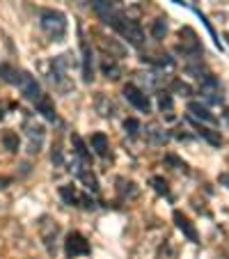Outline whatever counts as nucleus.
<instances>
[{"label":"nucleus","instance_id":"obj_25","mask_svg":"<svg viewBox=\"0 0 229 259\" xmlns=\"http://www.w3.org/2000/svg\"><path fill=\"white\" fill-rule=\"evenodd\" d=\"M34 108H37V113L44 115V119H49V122H58V110H55L53 99H51L49 94H44L39 101L34 103Z\"/></svg>","mask_w":229,"mask_h":259},{"label":"nucleus","instance_id":"obj_20","mask_svg":"<svg viewBox=\"0 0 229 259\" xmlns=\"http://www.w3.org/2000/svg\"><path fill=\"white\" fill-rule=\"evenodd\" d=\"M142 131H145V138H147V142H149V145L163 147L167 140H170V133H167L161 124H147Z\"/></svg>","mask_w":229,"mask_h":259},{"label":"nucleus","instance_id":"obj_10","mask_svg":"<svg viewBox=\"0 0 229 259\" xmlns=\"http://www.w3.org/2000/svg\"><path fill=\"white\" fill-rule=\"evenodd\" d=\"M64 254H67V259L89 257L92 254V245H89V241L80 232H69L64 236Z\"/></svg>","mask_w":229,"mask_h":259},{"label":"nucleus","instance_id":"obj_37","mask_svg":"<svg viewBox=\"0 0 229 259\" xmlns=\"http://www.w3.org/2000/svg\"><path fill=\"white\" fill-rule=\"evenodd\" d=\"M224 119H227V122H229V108H227V110H224Z\"/></svg>","mask_w":229,"mask_h":259},{"label":"nucleus","instance_id":"obj_12","mask_svg":"<svg viewBox=\"0 0 229 259\" xmlns=\"http://www.w3.org/2000/svg\"><path fill=\"white\" fill-rule=\"evenodd\" d=\"M124 99H126V101L131 103L135 110H140V113H151V101H149V97H147L145 90L138 88L135 83L124 85Z\"/></svg>","mask_w":229,"mask_h":259},{"label":"nucleus","instance_id":"obj_21","mask_svg":"<svg viewBox=\"0 0 229 259\" xmlns=\"http://www.w3.org/2000/svg\"><path fill=\"white\" fill-rule=\"evenodd\" d=\"M186 119H188V122L197 128V133H200V138H204V140L209 142L211 147H220V145H222V136H220L218 131H213V128L204 126V124H202V122H197V119H193V117H190V115H188V117H186Z\"/></svg>","mask_w":229,"mask_h":259},{"label":"nucleus","instance_id":"obj_27","mask_svg":"<svg viewBox=\"0 0 229 259\" xmlns=\"http://www.w3.org/2000/svg\"><path fill=\"white\" fill-rule=\"evenodd\" d=\"M0 142H3V147H5L7 152H12V154H16V152H19V147H21L19 133H14V131H3Z\"/></svg>","mask_w":229,"mask_h":259},{"label":"nucleus","instance_id":"obj_19","mask_svg":"<svg viewBox=\"0 0 229 259\" xmlns=\"http://www.w3.org/2000/svg\"><path fill=\"white\" fill-rule=\"evenodd\" d=\"M94 108H97V113L101 115V117H115V115H117V106H115V101H112L106 92L94 94Z\"/></svg>","mask_w":229,"mask_h":259},{"label":"nucleus","instance_id":"obj_7","mask_svg":"<svg viewBox=\"0 0 229 259\" xmlns=\"http://www.w3.org/2000/svg\"><path fill=\"white\" fill-rule=\"evenodd\" d=\"M200 97L204 99L211 106H222L224 103V92H222V83L220 78H215L213 73H206L204 78L200 80Z\"/></svg>","mask_w":229,"mask_h":259},{"label":"nucleus","instance_id":"obj_1","mask_svg":"<svg viewBox=\"0 0 229 259\" xmlns=\"http://www.w3.org/2000/svg\"><path fill=\"white\" fill-rule=\"evenodd\" d=\"M0 76H3V80H7L10 85L19 88L21 94H23L28 101L37 103L41 97H44L37 78H34L30 71H25V69H16V67H12V64H0Z\"/></svg>","mask_w":229,"mask_h":259},{"label":"nucleus","instance_id":"obj_14","mask_svg":"<svg viewBox=\"0 0 229 259\" xmlns=\"http://www.w3.org/2000/svg\"><path fill=\"white\" fill-rule=\"evenodd\" d=\"M101 73L106 76L108 80H119L124 73L122 62L117 60V55H110V53H103L101 55Z\"/></svg>","mask_w":229,"mask_h":259},{"label":"nucleus","instance_id":"obj_35","mask_svg":"<svg viewBox=\"0 0 229 259\" xmlns=\"http://www.w3.org/2000/svg\"><path fill=\"white\" fill-rule=\"evenodd\" d=\"M7 184H12L10 177H0V188H7Z\"/></svg>","mask_w":229,"mask_h":259},{"label":"nucleus","instance_id":"obj_38","mask_svg":"<svg viewBox=\"0 0 229 259\" xmlns=\"http://www.w3.org/2000/svg\"><path fill=\"white\" fill-rule=\"evenodd\" d=\"M172 3H176V5H184V0H172Z\"/></svg>","mask_w":229,"mask_h":259},{"label":"nucleus","instance_id":"obj_39","mask_svg":"<svg viewBox=\"0 0 229 259\" xmlns=\"http://www.w3.org/2000/svg\"><path fill=\"white\" fill-rule=\"evenodd\" d=\"M227 39H229V34H227Z\"/></svg>","mask_w":229,"mask_h":259},{"label":"nucleus","instance_id":"obj_11","mask_svg":"<svg viewBox=\"0 0 229 259\" xmlns=\"http://www.w3.org/2000/svg\"><path fill=\"white\" fill-rule=\"evenodd\" d=\"M71 172L76 175V179H78L89 193H99V179H97V175L92 172V167H89L87 163L78 161V158L73 156V161H71Z\"/></svg>","mask_w":229,"mask_h":259},{"label":"nucleus","instance_id":"obj_16","mask_svg":"<svg viewBox=\"0 0 229 259\" xmlns=\"http://www.w3.org/2000/svg\"><path fill=\"white\" fill-rule=\"evenodd\" d=\"M172 218H174V225L179 227V232L186 236V239L193 241V243H200V234H197V227L190 223L188 215L181 213V211H174V213H172Z\"/></svg>","mask_w":229,"mask_h":259},{"label":"nucleus","instance_id":"obj_28","mask_svg":"<svg viewBox=\"0 0 229 259\" xmlns=\"http://www.w3.org/2000/svg\"><path fill=\"white\" fill-rule=\"evenodd\" d=\"M165 32H167V16H158V19L151 23V37L156 41H161L163 37H165Z\"/></svg>","mask_w":229,"mask_h":259},{"label":"nucleus","instance_id":"obj_31","mask_svg":"<svg viewBox=\"0 0 229 259\" xmlns=\"http://www.w3.org/2000/svg\"><path fill=\"white\" fill-rule=\"evenodd\" d=\"M167 92H176V94H181V97H190V94H193V88H190L188 83H184L181 78H172Z\"/></svg>","mask_w":229,"mask_h":259},{"label":"nucleus","instance_id":"obj_6","mask_svg":"<svg viewBox=\"0 0 229 259\" xmlns=\"http://www.w3.org/2000/svg\"><path fill=\"white\" fill-rule=\"evenodd\" d=\"M179 39L181 41H179V46H176V51L186 58V62H190V60H202L204 49H202L200 39H197L195 30L188 28V25H184V28L179 30Z\"/></svg>","mask_w":229,"mask_h":259},{"label":"nucleus","instance_id":"obj_36","mask_svg":"<svg viewBox=\"0 0 229 259\" xmlns=\"http://www.w3.org/2000/svg\"><path fill=\"white\" fill-rule=\"evenodd\" d=\"M3 117H5V108L0 106V119H3Z\"/></svg>","mask_w":229,"mask_h":259},{"label":"nucleus","instance_id":"obj_32","mask_svg":"<svg viewBox=\"0 0 229 259\" xmlns=\"http://www.w3.org/2000/svg\"><path fill=\"white\" fill-rule=\"evenodd\" d=\"M124 131H126L128 138H138L140 136V131H142V124L138 122L135 117H126L124 119Z\"/></svg>","mask_w":229,"mask_h":259},{"label":"nucleus","instance_id":"obj_17","mask_svg":"<svg viewBox=\"0 0 229 259\" xmlns=\"http://www.w3.org/2000/svg\"><path fill=\"white\" fill-rule=\"evenodd\" d=\"M122 39L128 41L133 49H142V44H145V30H142V25L138 23V21L131 19L126 25V30L122 32Z\"/></svg>","mask_w":229,"mask_h":259},{"label":"nucleus","instance_id":"obj_9","mask_svg":"<svg viewBox=\"0 0 229 259\" xmlns=\"http://www.w3.org/2000/svg\"><path fill=\"white\" fill-rule=\"evenodd\" d=\"M37 227H39L41 243L46 245V250H49L51 257H55V252H58L55 241H58V236H60V225L55 223L53 218H51V215H41V218L37 220Z\"/></svg>","mask_w":229,"mask_h":259},{"label":"nucleus","instance_id":"obj_34","mask_svg":"<svg viewBox=\"0 0 229 259\" xmlns=\"http://www.w3.org/2000/svg\"><path fill=\"white\" fill-rule=\"evenodd\" d=\"M218 184H220V186H224V188L229 191V172H222V175L218 177Z\"/></svg>","mask_w":229,"mask_h":259},{"label":"nucleus","instance_id":"obj_5","mask_svg":"<svg viewBox=\"0 0 229 259\" xmlns=\"http://www.w3.org/2000/svg\"><path fill=\"white\" fill-rule=\"evenodd\" d=\"M23 133L28 138V154L34 156V154L41 152V147H44V140H46V126L41 122L32 117L30 113L23 115Z\"/></svg>","mask_w":229,"mask_h":259},{"label":"nucleus","instance_id":"obj_8","mask_svg":"<svg viewBox=\"0 0 229 259\" xmlns=\"http://www.w3.org/2000/svg\"><path fill=\"white\" fill-rule=\"evenodd\" d=\"M58 193H60V197H62L64 204H69V206H80V209H85V211H94V209H97L94 197L89 195V193H78L73 184L60 186Z\"/></svg>","mask_w":229,"mask_h":259},{"label":"nucleus","instance_id":"obj_24","mask_svg":"<svg viewBox=\"0 0 229 259\" xmlns=\"http://www.w3.org/2000/svg\"><path fill=\"white\" fill-rule=\"evenodd\" d=\"M142 62L156 69H172L174 67V58L170 53H158V55H142Z\"/></svg>","mask_w":229,"mask_h":259},{"label":"nucleus","instance_id":"obj_18","mask_svg":"<svg viewBox=\"0 0 229 259\" xmlns=\"http://www.w3.org/2000/svg\"><path fill=\"white\" fill-rule=\"evenodd\" d=\"M188 115L197 122H206V124H218V117L211 113L209 108L200 101H188Z\"/></svg>","mask_w":229,"mask_h":259},{"label":"nucleus","instance_id":"obj_23","mask_svg":"<svg viewBox=\"0 0 229 259\" xmlns=\"http://www.w3.org/2000/svg\"><path fill=\"white\" fill-rule=\"evenodd\" d=\"M156 97H158V110L163 113V117H165L167 122H172V119H174V101H172V92L161 90Z\"/></svg>","mask_w":229,"mask_h":259},{"label":"nucleus","instance_id":"obj_4","mask_svg":"<svg viewBox=\"0 0 229 259\" xmlns=\"http://www.w3.org/2000/svg\"><path fill=\"white\" fill-rule=\"evenodd\" d=\"M39 28L51 41H62L67 37L69 21L60 10H39Z\"/></svg>","mask_w":229,"mask_h":259},{"label":"nucleus","instance_id":"obj_13","mask_svg":"<svg viewBox=\"0 0 229 259\" xmlns=\"http://www.w3.org/2000/svg\"><path fill=\"white\" fill-rule=\"evenodd\" d=\"M80 64H83V80L92 83L94 80V51L89 46V41L80 32Z\"/></svg>","mask_w":229,"mask_h":259},{"label":"nucleus","instance_id":"obj_15","mask_svg":"<svg viewBox=\"0 0 229 259\" xmlns=\"http://www.w3.org/2000/svg\"><path fill=\"white\" fill-rule=\"evenodd\" d=\"M89 149H92L94 154H97L99 158H103V161H108V158H112L110 154V140H108V136L103 131H97L89 136Z\"/></svg>","mask_w":229,"mask_h":259},{"label":"nucleus","instance_id":"obj_30","mask_svg":"<svg viewBox=\"0 0 229 259\" xmlns=\"http://www.w3.org/2000/svg\"><path fill=\"white\" fill-rule=\"evenodd\" d=\"M149 184H151V188H154V191H156L158 195L170 197V186H167V181L163 179V177H158V175L149 177Z\"/></svg>","mask_w":229,"mask_h":259},{"label":"nucleus","instance_id":"obj_26","mask_svg":"<svg viewBox=\"0 0 229 259\" xmlns=\"http://www.w3.org/2000/svg\"><path fill=\"white\" fill-rule=\"evenodd\" d=\"M138 186L133 184V181H128V179H124V177H119L117 179V195H119V200H128V197H138Z\"/></svg>","mask_w":229,"mask_h":259},{"label":"nucleus","instance_id":"obj_33","mask_svg":"<svg viewBox=\"0 0 229 259\" xmlns=\"http://www.w3.org/2000/svg\"><path fill=\"white\" fill-rule=\"evenodd\" d=\"M51 163H53L55 167H62V165H64L62 147H60V145H53V152H51Z\"/></svg>","mask_w":229,"mask_h":259},{"label":"nucleus","instance_id":"obj_3","mask_svg":"<svg viewBox=\"0 0 229 259\" xmlns=\"http://www.w3.org/2000/svg\"><path fill=\"white\" fill-rule=\"evenodd\" d=\"M89 7L99 16V21H103V25L112 28L117 34H122L124 28L128 25V21H131L115 0H89Z\"/></svg>","mask_w":229,"mask_h":259},{"label":"nucleus","instance_id":"obj_2","mask_svg":"<svg viewBox=\"0 0 229 259\" xmlns=\"http://www.w3.org/2000/svg\"><path fill=\"white\" fill-rule=\"evenodd\" d=\"M73 53H62V55H55L51 58L49 62V71H46V80L51 83V88L60 94H69L73 92V80L69 76L71 71V64H73Z\"/></svg>","mask_w":229,"mask_h":259},{"label":"nucleus","instance_id":"obj_29","mask_svg":"<svg viewBox=\"0 0 229 259\" xmlns=\"http://www.w3.org/2000/svg\"><path fill=\"white\" fill-rule=\"evenodd\" d=\"M163 163L165 165H172V170H176V172H184V175H188L190 172V167H188V163L186 161H181L176 154H165V158H163Z\"/></svg>","mask_w":229,"mask_h":259},{"label":"nucleus","instance_id":"obj_22","mask_svg":"<svg viewBox=\"0 0 229 259\" xmlns=\"http://www.w3.org/2000/svg\"><path fill=\"white\" fill-rule=\"evenodd\" d=\"M71 147H73V156L78 158V161H83V163H92V149H89L87 145H85V140L78 136V133H71Z\"/></svg>","mask_w":229,"mask_h":259}]
</instances>
